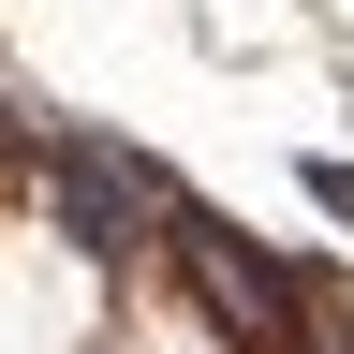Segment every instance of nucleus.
I'll list each match as a JSON object with an SVG mask.
<instances>
[{
  "mask_svg": "<svg viewBox=\"0 0 354 354\" xmlns=\"http://www.w3.org/2000/svg\"><path fill=\"white\" fill-rule=\"evenodd\" d=\"M30 162H44V192H59V236L74 251H133V221H177V207H192L148 148L74 133V118H30Z\"/></svg>",
  "mask_w": 354,
  "mask_h": 354,
  "instance_id": "1",
  "label": "nucleus"
},
{
  "mask_svg": "<svg viewBox=\"0 0 354 354\" xmlns=\"http://www.w3.org/2000/svg\"><path fill=\"white\" fill-rule=\"evenodd\" d=\"M295 192H310V207H325L339 236H354V162H339V148H310V162H295Z\"/></svg>",
  "mask_w": 354,
  "mask_h": 354,
  "instance_id": "2",
  "label": "nucleus"
},
{
  "mask_svg": "<svg viewBox=\"0 0 354 354\" xmlns=\"http://www.w3.org/2000/svg\"><path fill=\"white\" fill-rule=\"evenodd\" d=\"M0 162H30V104H15V88H0Z\"/></svg>",
  "mask_w": 354,
  "mask_h": 354,
  "instance_id": "3",
  "label": "nucleus"
}]
</instances>
